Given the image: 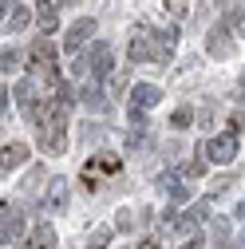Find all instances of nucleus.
<instances>
[{
  "label": "nucleus",
  "mask_w": 245,
  "mask_h": 249,
  "mask_svg": "<svg viewBox=\"0 0 245 249\" xmlns=\"http://www.w3.org/2000/svg\"><path fill=\"white\" fill-rule=\"evenodd\" d=\"M68 111H71V87L55 83L52 99H36L28 123L40 131V150L44 154H64L68 150Z\"/></svg>",
  "instance_id": "f257e3e1"
},
{
  "label": "nucleus",
  "mask_w": 245,
  "mask_h": 249,
  "mask_svg": "<svg viewBox=\"0 0 245 249\" xmlns=\"http://www.w3.org/2000/svg\"><path fill=\"white\" fill-rule=\"evenodd\" d=\"M28 68H32V75H40L44 83H59V52H55V44H48V40H36L32 44V52H28Z\"/></svg>",
  "instance_id": "f03ea898"
},
{
  "label": "nucleus",
  "mask_w": 245,
  "mask_h": 249,
  "mask_svg": "<svg viewBox=\"0 0 245 249\" xmlns=\"http://www.w3.org/2000/svg\"><path fill=\"white\" fill-rule=\"evenodd\" d=\"M206 159H210V162H222V166L233 162V159H237V135H233V131L213 135V139L206 142Z\"/></svg>",
  "instance_id": "7ed1b4c3"
},
{
  "label": "nucleus",
  "mask_w": 245,
  "mask_h": 249,
  "mask_svg": "<svg viewBox=\"0 0 245 249\" xmlns=\"http://www.w3.org/2000/svg\"><path fill=\"white\" fill-rule=\"evenodd\" d=\"M127 59H135V64H146V59H155V32L150 28H135L131 40H127Z\"/></svg>",
  "instance_id": "20e7f679"
},
{
  "label": "nucleus",
  "mask_w": 245,
  "mask_h": 249,
  "mask_svg": "<svg viewBox=\"0 0 245 249\" xmlns=\"http://www.w3.org/2000/svg\"><path fill=\"white\" fill-rule=\"evenodd\" d=\"M206 52H210L213 59H229V55H233V44H229V24H226V20L210 28V36H206Z\"/></svg>",
  "instance_id": "39448f33"
},
{
  "label": "nucleus",
  "mask_w": 245,
  "mask_h": 249,
  "mask_svg": "<svg viewBox=\"0 0 245 249\" xmlns=\"http://www.w3.org/2000/svg\"><path fill=\"white\" fill-rule=\"evenodd\" d=\"M20 233H24V210L12 202V206H4V213H0V241L8 245V241H16Z\"/></svg>",
  "instance_id": "423d86ee"
},
{
  "label": "nucleus",
  "mask_w": 245,
  "mask_h": 249,
  "mask_svg": "<svg viewBox=\"0 0 245 249\" xmlns=\"http://www.w3.org/2000/svg\"><path fill=\"white\" fill-rule=\"evenodd\" d=\"M206 213H210V198H202L190 213H182L178 222H174V230H178L182 237H198V226H202V217H206Z\"/></svg>",
  "instance_id": "0eeeda50"
},
{
  "label": "nucleus",
  "mask_w": 245,
  "mask_h": 249,
  "mask_svg": "<svg viewBox=\"0 0 245 249\" xmlns=\"http://www.w3.org/2000/svg\"><path fill=\"white\" fill-rule=\"evenodd\" d=\"M91 32H95V20H91V16H79L68 32H64V52H79V44H83Z\"/></svg>",
  "instance_id": "6e6552de"
},
{
  "label": "nucleus",
  "mask_w": 245,
  "mask_h": 249,
  "mask_svg": "<svg viewBox=\"0 0 245 249\" xmlns=\"http://www.w3.org/2000/svg\"><path fill=\"white\" fill-rule=\"evenodd\" d=\"M158 99H162V91L155 83H135L131 87V111H150Z\"/></svg>",
  "instance_id": "1a4fd4ad"
},
{
  "label": "nucleus",
  "mask_w": 245,
  "mask_h": 249,
  "mask_svg": "<svg viewBox=\"0 0 245 249\" xmlns=\"http://www.w3.org/2000/svg\"><path fill=\"white\" fill-rule=\"evenodd\" d=\"M111 64H115V52L111 44H95V52H91V79H107L111 75Z\"/></svg>",
  "instance_id": "9d476101"
},
{
  "label": "nucleus",
  "mask_w": 245,
  "mask_h": 249,
  "mask_svg": "<svg viewBox=\"0 0 245 249\" xmlns=\"http://www.w3.org/2000/svg\"><path fill=\"white\" fill-rule=\"evenodd\" d=\"M36 20H40V32L52 36L59 28V4L55 0H36Z\"/></svg>",
  "instance_id": "9b49d317"
},
{
  "label": "nucleus",
  "mask_w": 245,
  "mask_h": 249,
  "mask_svg": "<svg viewBox=\"0 0 245 249\" xmlns=\"http://www.w3.org/2000/svg\"><path fill=\"white\" fill-rule=\"evenodd\" d=\"M218 12H222V20H226L229 28H237V32L245 36V0H222Z\"/></svg>",
  "instance_id": "f8f14e48"
},
{
  "label": "nucleus",
  "mask_w": 245,
  "mask_h": 249,
  "mask_svg": "<svg viewBox=\"0 0 245 249\" xmlns=\"http://www.w3.org/2000/svg\"><path fill=\"white\" fill-rule=\"evenodd\" d=\"M28 154H32V150H28V142H8V146H0V174L12 170V166H20Z\"/></svg>",
  "instance_id": "ddd939ff"
},
{
  "label": "nucleus",
  "mask_w": 245,
  "mask_h": 249,
  "mask_svg": "<svg viewBox=\"0 0 245 249\" xmlns=\"http://www.w3.org/2000/svg\"><path fill=\"white\" fill-rule=\"evenodd\" d=\"M24 249H55V230L44 222V226H36L32 233L24 237Z\"/></svg>",
  "instance_id": "4468645a"
},
{
  "label": "nucleus",
  "mask_w": 245,
  "mask_h": 249,
  "mask_svg": "<svg viewBox=\"0 0 245 249\" xmlns=\"http://www.w3.org/2000/svg\"><path fill=\"white\" fill-rule=\"evenodd\" d=\"M64 202H68V182H64V178H52V182H48L44 210H64Z\"/></svg>",
  "instance_id": "2eb2a0df"
},
{
  "label": "nucleus",
  "mask_w": 245,
  "mask_h": 249,
  "mask_svg": "<svg viewBox=\"0 0 245 249\" xmlns=\"http://www.w3.org/2000/svg\"><path fill=\"white\" fill-rule=\"evenodd\" d=\"M174 40H178V32H174V28H162V32L155 36V59H158V64H166V59H170Z\"/></svg>",
  "instance_id": "dca6fc26"
},
{
  "label": "nucleus",
  "mask_w": 245,
  "mask_h": 249,
  "mask_svg": "<svg viewBox=\"0 0 245 249\" xmlns=\"http://www.w3.org/2000/svg\"><path fill=\"white\" fill-rule=\"evenodd\" d=\"M158 190H162V194H170L174 202H190V190H186V186H182L174 174H158Z\"/></svg>",
  "instance_id": "f3484780"
},
{
  "label": "nucleus",
  "mask_w": 245,
  "mask_h": 249,
  "mask_svg": "<svg viewBox=\"0 0 245 249\" xmlns=\"http://www.w3.org/2000/svg\"><path fill=\"white\" fill-rule=\"evenodd\" d=\"M83 103H87V111H107V95H103L99 79H91V83L83 87Z\"/></svg>",
  "instance_id": "a211bd4d"
},
{
  "label": "nucleus",
  "mask_w": 245,
  "mask_h": 249,
  "mask_svg": "<svg viewBox=\"0 0 245 249\" xmlns=\"http://www.w3.org/2000/svg\"><path fill=\"white\" fill-rule=\"evenodd\" d=\"M28 20H32V8L12 4V8H8V16H4V28H8V32H20V28H28Z\"/></svg>",
  "instance_id": "6ab92c4d"
},
{
  "label": "nucleus",
  "mask_w": 245,
  "mask_h": 249,
  "mask_svg": "<svg viewBox=\"0 0 245 249\" xmlns=\"http://www.w3.org/2000/svg\"><path fill=\"white\" fill-rule=\"evenodd\" d=\"M16 103H20L24 119L32 115V107H36V95H32V79H20V83H16Z\"/></svg>",
  "instance_id": "aec40b11"
},
{
  "label": "nucleus",
  "mask_w": 245,
  "mask_h": 249,
  "mask_svg": "<svg viewBox=\"0 0 245 249\" xmlns=\"http://www.w3.org/2000/svg\"><path fill=\"white\" fill-rule=\"evenodd\" d=\"M87 166H91V170H99L103 178H115V174H119V159H115V154H99V159H91Z\"/></svg>",
  "instance_id": "412c9836"
},
{
  "label": "nucleus",
  "mask_w": 245,
  "mask_h": 249,
  "mask_svg": "<svg viewBox=\"0 0 245 249\" xmlns=\"http://www.w3.org/2000/svg\"><path fill=\"white\" fill-rule=\"evenodd\" d=\"M20 59H24V55H20L16 48H8V52H0V71H4V75H12V71L20 68Z\"/></svg>",
  "instance_id": "4be33fe9"
},
{
  "label": "nucleus",
  "mask_w": 245,
  "mask_h": 249,
  "mask_svg": "<svg viewBox=\"0 0 245 249\" xmlns=\"http://www.w3.org/2000/svg\"><path fill=\"white\" fill-rule=\"evenodd\" d=\"M107 241H111V226H95L91 237H87V249H103Z\"/></svg>",
  "instance_id": "5701e85b"
},
{
  "label": "nucleus",
  "mask_w": 245,
  "mask_h": 249,
  "mask_svg": "<svg viewBox=\"0 0 245 249\" xmlns=\"http://www.w3.org/2000/svg\"><path fill=\"white\" fill-rule=\"evenodd\" d=\"M182 174H186V178H198V174H206V154H194V159H190L186 166H182Z\"/></svg>",
  "instance_id": "b1692460"
},
{
  "label": "nucleus",
  "mask_w": 245,
  "mask_h": 249,
  "mask_svg": "<svg viewBox=\"0 0 245 249\" xmlns=\"http://www.w3.org/2000/svg\"><path fill=\"white\" fill-rule=\"evenodd\" d=\"M166 12H170L174 20H182V16L190 12V0H166Z\"/></svg>",
  "instance_id": "393cba45"
},
{
  "label": "nucleus",
  "mask_w": 245,
  "mask_h": 249,
  "mask_svg": "<svg viewBox=\"0 0 245 249\" xmlns=\"http://www.w3.org/2000/svg\"><path fill=\"white\" fill-rule=\"evenodd\" d=\"M190 119H194V115H190L186 107H182V111H174V115H170V123H174V127H186V123H190Z\"/></svg>",
  "instance_id": "a878e982"
},
{
  "label": "nucleus",
  "mask_w": 245,
  "mask_h": 249,
  "mask_svg": "<svg viewBox=\"0 0 245 249\" xmlns=\"http://www.w3.org/2000/svg\"><path fill=\"white\" fill-rule=\"evenodd\" d=\"M178 249H202V237H190L186 245H178Z\"/></svg>",
  "instance_id": "bb28decb"
},
{
  "label": "nucleus",
  "mask_w": 245,
  "mask_h": 249,
  "mask_svg": "<svg viewBox=\"0 0 245 249\" xmlns=\"http://www.w3.org/2000/svg\"><path fill=\"white\" fill-rule=\"evenodd\" d=\"M139 249H162V245H158V241H155V237H146V241H142V245H139Z\"/></svg>",
  "instance_id": "cd10ccee"
},
{
  "label": "nucleus",
  "mask_w": 245,
  "mask_h": 249,
  "mask_svg": "<svg viewBox=\"0 0 245 249\" xmlns=\"http://www.w3.org/2000/svg\"><path fill=\"white\" fill-rule=\"evenodd\" d=\"M4 107H8V91L0 87V115H4Z\"/></svg>",
  "instance_id": "c85d7f7f"
},
{
  "label": "nucleus",
  "mask_w": 245,
  "mask_h": 249,
  "mask_svg": "<svg viewBox=\"0 0 245 249\" xmlns=\"http://www.w3.org/2000/svg\"><path fill=\"white\" fill-rule=\"evenodd\" d=\"M237 99L245 103V75H241V83H237Z\"/></svg>",
  "instance_id": "c756f323"
},
{
  "label": "nucleus",
  "mask_w": 245,
  "mask_h": 249,
  "mask_svg": "<svg viewBox=\"0 0 245 249\" xmlns=\"http://www.w3.org/2000/svg\"><path fill=\"white\" fill-rule=\"evenodd\" d=\"M8 8H12V4H8V0H0V20H4V16H8Z\"/></svg>",
  "instance_id": "7c9ffc66"
}]
</instances>
